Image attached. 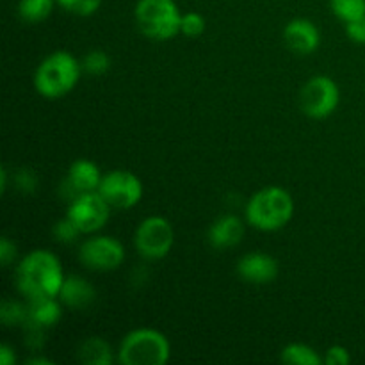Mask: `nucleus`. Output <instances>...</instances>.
Here are the masks:
<instances>
[{
	"label": "nucleus",
	"mask_w": 365,
	"mask_h": 365,
	"mask_svg": "<svg viewBox=\"0 0 365 365\" xmlns=\"http://www.w3.org/2000/svg\"><path fill=\"white\" fill-rule=\"evenodd\" d=\"M341 103V88L328 75H314L299 91V107L305 116L324 120L337 110Z\"/></svg>",
	"instance_id": "8"
},
{
	"label": "nucleus",
	"mask_w": 365,
	"mask_h": 365,
	"mask_svg": "<svg viewBox=\"0 0 365 365\" xmlns=\"http://www.w3.org/2000/svg\"><path fill=\"white\" fill-rule=\"evenodd\" d=\"M324 364L327 365H348L351 364V355H349L348 348L341 344H335L331 348L327 349L324 353Z\"/></svg>",
	"instance_id": "27"
},
{
	"label": "nucleus",
	"mask_w": 365,
	"mask_h": 365,
	"mask_svg": "<svg viewBox=\"0 0 365 365\" xmlns=\"http://www.w3.org/2000/svg\"><path fill=\"white\" fill-rule=\"evenodd\" d=\"M52 235L57 242H61V245H71V242H75L78 237H81L82 232L75 227V223L70 220V217L64 216L63 220L53 223Z\"/></svg>",
	"instance_id": "24"
},
{
	"label": "nucleus",
	"mask_w": 365,
	"mask_h": 365,
	"mask_svg": "<svg viewBox=\"0 0 365 365\" xmlns=\"http://www.w3.org/2000/svg\"><path fill=\"white\" fill-rule=\"evenodd\" d=\"M170 359V339L155 328H135L118 346L116 360L121 365H164Z\"/></svg>",
	"instance_id": "4"
},
{
	"label": "nucleus",
	"mask_w": 365,
	"mask_h": 365,
	"mask_svg": "<svg viewBox=\"0 0 365 365\" xmlns=\"http://www.w3.org/2000/svg\"><path fill=\"white\" fill-rule=\"evenodd\" d=\"M280 360L291 365H323L324 359L309 344L291 342L280 351Z\"/></svg>",
	"instance_id": "18"
},
{
	"label": "nucleus",
	"mask_w": 365,
	"mask_h": 365,
	"mask_svg": "<svg viewBox=\"0 0 365 365\" xmlns=\"http://www.w3.org/2000/svg\"><path fill=\"white\" fill-rule=\"evenodd\" d=\"M59 299L66 309L88 310L96 302V289L81 274H70L64 278Z\"/></svg>",
	"instance_id": "15"
},
{
	"label": "nucleus",
	"mask_w": 365,
	"mask_h": 365,
	"mask_svg": "<svg viewBox=\"0 0 365 365\" xmlns=\"http://www.w3.org/2000/svg\"><path fill=\"white\" fill-rule=\"evenodd\" d=\"M135 252L146 260H160L171 253L175 246V228L164 216L145 217L134 232Z\"/></svg>",
	"instance_id": "7"
},
{
	"label": "nucleus",
	"mask_w": 365,
	"mask_h": 365,
	"mask_svg": "<svg viewBox=\"0 0 365 365\" xmlns=\"http://www.w3.org/2000/svg\"><path fill=\"white\" fill-rule=\"evenodd\" d=\"M77 359L86 365H110L114 362V353L109 342L98 335L84 339L77 349Z\"/></svg>",
	"instance_id": "17"
},
{
	"label": "nucleus",
	"mask_w": 365,
	"mask_h": 365,
	"mask_svg": "<svg viewBox=\"0 0 365 365\" xmlns=\"http://www.w3.org/2000/svg\"><path fill=\"white\" fill-rule=\"evenodd\" d=\"M14 184H16V187L20 189L21 192L32 195V192H36V189H38V175L32 170H27V168L18 170L16 173H14Z\"/></svg>",
	"instance_id": "26"
},
{
	"label": "nucleus",
	"mask_w": 365,
	"mask_h": 365,
	"mask_svg": "<svg viewBox=\"0 0 365 365\" xmlns=\"http://www.w3.org/2000/svg\"><path fill=\"white\" fill-rule=\"evenodd\" d=\"M346 34L356 45H365V18L346 24Z\"/></svg>",
	"instance_id": "29"
},
{
	"label": "nucleus",
	"mask_w": 365,
	"mask_h": 365,
	"mask_svg": "<svg viewBox=\"0 0 365 365\" xmlns=\"http://www.w3.org/2000/svg\"><path fill=\"white\" fill-rule=\"evenodd\" d=\"M205 18L203 14L196 13V11H187L182 14L180 24V34L187 36V38H200L205 32Z\"/></svg>",
	"instance_id": "25"
},
{
	"label": "nucleus",
	"mask_w": 365,
	"mask_h": 365,
	"mask_svg": "<svg viewBox=\"0 0 365 365\" xmlns=\"http://www.w3.org/2000/svg\"><path fill=\"white\" fill-rule=\"evenodd\" d=\"M18 257V248L9 237H2L0 241V262H2L4 267H9L11 264L16 260Z\"/></svg>",
	"instance_id": "28"
},
{
	"label": "nucleus",
	"mask_w": 365,
	"mask_h": 365,
	"mask_svg": "<svg viewBox=\"0 0 365 365\" xmlns=\"http://www.w3.org/2000/svg\"><path fill=\"white\" fill-rule=\"evenodd\" d=\"M7 189V170L6 168H2V191L6 192Z\"/></svg>",
	"instance_id": "32"
},
{
	"label": "nucleus",
	"mask_w": 365,
	"mask_h": 365,
	"mask_svg": "<svg viewBox=\"0 0 365 365\" xmlns=\"http://www.w3.org/2000/svg\"><path fill=\"white\" fill-rule=\"evenodd\" d=\"M246 221L235 214H223L217 217L207 232V241L214 250H230L242 242L246 232Z\"/></svg>",
	"instance_id": "14"
},
{
	"label": "nucleus",
	"mask_w": 365,
	"mask_h": 365,
	"mask_svg": "<svg viewBox=\"0 0 365 365\" xmlns=\"http://www.w3.org/2000/svg\"><path fill=\"white\" fill-rule=\"evenodd\" d=\"M134 18L141 34L152 41H170L180 34L182 13L175 0H138Z\"/></svg>",
	"instance_id": "5"
},
{
	"label": "nucleus",
	"mask_w": 365,
	"mask_h": 365,
	"mask_svg": "<svg viewBox=\"0 0 365 365\" xmlns=\"http://www.w3.org/2000/svg\"><path fill=\"white\" fill-rule=\"evenodd\" d=\"M110 209L109 203L103 200L98 191L81 192L68 202V209L64 216L70 217L75 227L82 232V235L98 234L109 221Z\"/></svg>",
	"instance_id": "10"
},
{
	"label": "nucleus",
	"mask_w": 365,
	"mask_h": 365,
	"mask_svg": "<svg viewBox=\"0 0 365 365\" xmlns=\"http://www.w3.org/2000/svg\"><path fill=\"white\" fill-rule=\"evenodd\" d=\"M284 41L291 52L310 56L321 45L319 27L309 18H294L284 29Z\"/></svg>",
	"instance_id": "12"
},
{
	"label": "nucleus",
	"mask_w": 365,
	"mask_h": 365,
	"mask_svg": "<svg viewBox=\"0 0 365 365\" xmlns=\"http://www.w3.org/2000/svg\"><path fill=\"white\" fill-rule=\"evenodd\" d=\"M63 303L56 296H45V298L27 299L29 317L25 324H34V327L48 330L56 327L63 317Z\"/></svg>",
	"instance_id": "16"
},
{
	"label": "nucleus",
	"mask_w": 365,
	"mask_h": 365,
	"mask_svg": "<svg viewBox=\"0 0 365 365\" xmlns=\"http://www.w3.org/2000/svg\"><path fill=\"white\" fill-rule=\"evenodd\" d=\"M98 192L113 210H130L141 203L145 185L135 173L128 170H113L103 173Z\"/></svg>",
	"instance_id": "9"
},
{
	"label": "nucleus",
	"mask_w": 365,
	"mask_h": 365,
	"mask_svg": "<svg viewBox=\"0 0 365 365\" xmlns=\"http://www.w3.org/2000/svg\"><path fill=\"white\" fill-rule=\"evenodd\" d=\"M63 264L61 259L46 248H36L25 253L16 264L14 282L16 289L25 299L56 296L59 298L61 287L64 284Z\"/></svg>",
	"instance_id": "1"
},
{
	"label": "nucleus",
	"mask_w": 365,
	"mask_h": 365,
	"mask_svg": "<svg viewBox=\"0 0 365 365\" xmlns=\"http://www.w3.org/2000/svg\"><path fill=\"white\" fill-rule=\"evenodd\" d=\"M103 173L100 171V166L95 160L89 159H77L70 164L66 171V178H64V185H66L68 192H70V200L73 196L81 195V192L98 191L100 182H102ZM68 200V202H70Z\"/></svg>",
	"instance_id": "13"
},
{
	"label": "nucleus",
	"mask_w": 365,
	"mask_h": 365,
	"mask_svg": "<svg viewBox=\"0 0 365 365\" xmlns=\"http://www.w3.org/2000/svg\"><path fill=\"white\" fill-rule=\"evenodd\" d=\"M330 9L344 24L364 20L365 0H330Z\"/></svg>",
	"instance_id": "20"
},
{
	"label": "nucleus",
	"mask_w": 365,
	"mask_h": 365,
	"mask_svg": "<svg viewBox=\"0 0 365 365\" xmlns=\"http://www.w3.org/2000/svg\"><path fill=\"white\" fill-rule=\"evenodd\" d=\"M127 250L120 239L113 235L93 234L78 248V262L89 271L110 273L123 266Z\"/></svg>",
	"instance_id": "6"
},
{
	"label": "nucleus",
	"mask_w": 365,
	"mask_h": 365,
	"mask_svg": "<svg viewBox=\"0 0 365 365\" xmlns=\"http://www.w3.org/2000/svg\"><path fill=\"white\" fill-rule=\"evenodd\" d=\"M82 63L68 50H53L43 57L34 71V89L46 100H59L70 95L81 81Z\"/></svg>",
	"instance_id": "2"
},
{
	"label": "nucleus",
	"mask_w": 365,
	"mask_h": 365,
	"mask_svg": "<svg viewBox=\"0 0 365 365\" xmlns=\"http://www.w3.org/2000/svg\"><path fill=\"white\" fill-rule=\"evenodd\" d=\"M235 273L242 282L252 285L273 284L280 273L278 260L266 252H248L235 264Z\"/></svg>",
	"instance_id": "11"
},
{
	"label": "nucleus",
	"mask_w": 365,
	"mask_h": 365,
	"mask_svg": "<svg viewBox=\"0 0 365 365\" xmlns=\"http://www.w3.org/2000/svg\"><path fill=\"white\" fill-rule=\"evenodd\" d=\"M82 70L89 75H103L110 70V56L106 52V50H89L84 57L81 59Z\"/></svg>",
	"instance_id": "22"
},
{
	"label": "nucleus",
	"mask_w": 365,
	"mask_h": 365,
	"mask_svg": "<svg viewBox=\"0 0 365 365\" xmlns=\"http://www.w3.org/2000/svg\"><path fill=\"white\" fill-rule=\"evenodd\" d=\"M57 6L75 16H91L100 9L103 0H56Z\"/></svg>",
	"instance_id": "23"
},
{
	"label": "nucleus",
	"mask_w": 365,
	"mask_h": 365,
	"mask_svg": "<svg viewBox=\"0 0 365 365\" xmlns=\"http://www.w3.org/2000/svg\"><path fill=\"white\" fill-rule=\"evenodd\" d=\"M25 364L27 365H52L53 362L50 359H46V356L36 355V356H29V359L25 360Z\"/></svg>",
	"instance_id": "31"
},
{
	"label": "nucleus",
	"mask_w": 365,
	"mask_h": 365,
	"mask_svg": "<svg viewBox=\"0 0 365 365\" xmlns=\"http://www.w3.org/2000/svg\"><path fill=\"white\" fill-rule=\"evenodd\" d=\"M16 362V353L11 344L0 346V364L2 365H13Z\"/></svg>",
	"instance_id": "30"
},
{
	"label": "nucleus",
	"mask_w": 365,
	"mask_h": 365,
	"mask_svg": "<svg viewBox=\"0 0 365 365\" xmlns=\"http://www.w3.org/2000/svg\"><path fill=\"white\" fill-rule=\"evenodd\" d=\"M56 4V0H20V4H18V16L25 24H41V21H45L52 14Z\"/></svg>",
	"instance_id": "19"
},
{
	"label": "nucleus",
	"mask_w": 365,
	"mask_h": 365,
	"mask_svg": "<svg viewBox=\"0 0 365 365\" xmlns=\"http://www.w3.org/2000/svg\"><path fill=\"white\" fill-rule=\"evenodd\" d=\"M29 309L27 303H21L18 299H4L0 305V319L4 327H24L27 323Z\"/></svg>",
	"instance_id": "21"
},
{
	"label": "nucleus",
	"mask_w": 365,
	"mask_h": 365,
	"mask_svg": "<svg viewBox=\"0 0 365 365\" xmlns=\"http://www.w3.org/2000/svg\"><path fill=\"white\" fill-rule=\"evenodd\" d=\"M294 217V198L280 185H266L250 196L245 221L260 232H278Z\"/></svg>",
	"instance_id": "3"
}]
</instances>
